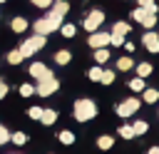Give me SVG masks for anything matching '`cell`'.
Instances as JSON below:
<instances>
[{"instance_id":"obj_1","label":"cell","mask_w":159,"mask_h":154,"mask_svg":"<svg viewBox=\"0 0 159 154\" xmlns=\"http://www.w3.org/2000/svg\"><path fill=\"white\" fill-rule=\"evenodd\" d=\"M75 119L77 122H89V119H94L97 117V104L92 102V99H87V97H82V99H77L75 102Z\"/></svg>"},{"instance_id":"obj_2","label":"cell","mask_w":159,"mask_h":154,"mask_svg":"<svg viewBox=\"0 0 159 154\" xmlns=\"http://www.w3.org/2000/svg\"><path fill=\"white\" fill-rule=\"evenodd\" d=\"M45 42H47V35H37V32H35L30 40H25V42L20 45V52H22V57L27 60V57H30V55H35L37 50H42V47H45Z\"/></svg>"},{"instance_id":"obj_3","label":"cell","mask_w":159,"mask_h":154,"mask_svg":"<svg viewBox=\"0 0 159 154\" xmlns=\"http://www.w3.org/2000/svg\"><path fill=\"white\" fill-rule=\"evenodd\" d=\"M57 89H60V82L55 79V75H47V77L37 79V87H35V92H37L40 97H50V94L57 92Z\"/></svg>"},{"instance_id":"obj_4","label":"cell","mask_w":159,"mask_h":154,"mask_svg":"<svg viewBox=\"0 0 159 154\" xmlns=\"http://www.w3.org/2000/svg\"><path fill=\"white\" fill-rule=\"evenodd\" d=\"M139 104H142V99L129 97V99H124V102H119V104H117V114H119V117H132V114L139 109Z\"/></svg>"},{"instance_id":"obj_5","label":"cell","mask_w":159,"mask_h":154,"mask_svg":"<svg viewBox=\"0 0 159 154\" xmlns=\"http://www.w3.org/2000/svg\"><path fill=\"white\" fill-rule=\"evenodd\" d=\"M102 20H104V12H102V10H92V12L82 20V27H84L87 32H94V30L102 25Z\"/></svg>"},{"instance_id":"obj_6","label":"cell","mask_w":159,"mask_h":154,"mask_svg":"<svg viewBox=\"0 0 159 154\" xmlns=\"http://www.w3.org/2000/svg\"><path fill=\"white\" fill-rule=\"evenodd\" d=\"M87 42H89L92 50L107 47V45H109V32H97V30H94V32H89V40H87Z\"/></svg>"},{"instance_id":"obj_7","label":"cell","mask_w":159,"mask_h":154,"mask_svg":"<svg viewBox=\"0 0 159 154\" xmlns=\"http://www.w3.org/2000/svg\"><path fill=\"white\" fill-rule=\"evenodd\" d=\"M142 40H144V47H147L149 52H159V35H157L154 30H147Z\"/></svg>"},{"instance_id":"obj_8","label":"cell","mask_w":159,"mask_h":154,"mask_svg":"<svg viewBox=\"0 0 159 154\" xmlns=\"http://www.w3.org/2000/svg\"><path fill=\"white\" fill-rule=\"evenodd\" d=\"M45 22H47L50 32H55V30H60V25H62V15H57L55 10H50V12L45 15Z\"/></svg>"},{"instance_id":"obj_9","label":"cell","mask_w":159,"mask_h":154,"mask_svg":"<svg viewBox=\"0 0 159 154\" xmlns=\"http://www.w3.org/2000/svg\"><path fill=\"white\" fill-rule=\"evenodd\" d=\"M47 75H52L42 62H32L30 65V77H35V79H42V77H47Z\"/></svg>"},{"instance_id":"obj_10","label":"cell","mask_w":159,"mask_h":154,"mask_svg":"<svg viewBox=\"0 0 159 154\" xmlns=\"http://www.w3.org/2000/svg\"><path fill=\"white\" fill-rule=\"evenodd\" d=\"M10 27H12V32H25L27 30V20L25 17H12V22H10Z\"/></svg>"},{"instance_id":"obj_11","label":"cell","mask_w":159,"mask_h":154,"mask_svg":"<svg viewBox=\"0 0 159 154\" xmlns=\"http://www.w3.org/2000/svg\"><path fill=\"white\" fill-rule=\"evenodd\" d=\"M52 10L57 12V15H67V10H70V5H67V0H52Z\"/></svg>"},{"instance_id":"obj_12","label":"cell","mask_w":159,"mask_h":154,"mask_svg":"<svg viewBox=\"0 0 159 154\" xmlns=\"http://www.w3.org/2000/svg\"><path fill=\"white\" fill-rule=\"evenodd\" d=\"M142 99L149 102V104L157 102V99H159V89H149V87H144V89H142Z\"/></svg>"},{"instance_id":"obj_13","label":"cell","mask_w":159,"mask_h":154,"mask_svg":"<svg viewBox=\"0 0 159 154\" xmlns=\"http://www.w3.org/2000/svg\"><path fill=\"white\" fill-rule=\"evenodd\" d=\"M40 122H42V124H55V122H57V112H55V109H42Z\"/></svg>"},{"instance_id":"obj_14","label":"cell","mask_w":159,"mask_h":154,"mask_svg":"<svg viewBox=\"0 0 159 154\" xmlns=\"http://www.w3.org/2000/svg\"><path fill=\"white\" fill-rule=\"evenodd\" d=\"M144 87H147V84H144V77H139V75H137L134 79H129V89H132V92H142Z\"/></svg>"},{"instance_id":"obj_15","label":"cell","mask_w":159,"mask_h":154,"mask_svg":"<svg viewBox=\"0 0 159 154\" xmlns=\"http://www.w3.org/2000/svg\"><path fill=\"white\" fill-rule=\"evenodd\" d=\"M94 60H97L99 65L107 62V60H109V50H107V47H97V50H94Z\"/></svg>"},{"instance_id":"obj_16","label":"cell","mask_w":159,"mask_h":154,"mask_svg":"<svg viewBox=\"0 0 159 154\" xmlns=\"http://www.w3.org/2000/svg\"><path fill=\"white\" fill-rule=\"evenodd\" d=\"M70 60H72V55H70L67 50H60V52L55 55V62H57V65H70Z\"/></svg>"},{"instance_id":"obj_17","label":"cell","mask_w":159,"mask_h":154,"mask_svg":"<svg viewBox=\"0 0 159 154\" xmlns=\"http://www.w3.org/2000/svg\"><path fill=\"white\" fill-rule=\"evenodd\" d=\"M132 67H134V60H129V57H119V60H117V70L127 72V70H132Z\"/></svg>"},{"instance_id":"obj_18","label":"cell","mask_w":159,"mask_h":154,"mask_svg":"<svg viewBox=\"0 0 159 154\" xmlns=\"http://www.w3.org/2000/svg\"><path fill=\"white\" fill-rule=\"evenodd\" d=\"M112 144H114V139H112L109 134H102V137L97 139V147H99V149H112Z\"/></svg>"},{"instance_id":"obj_19","label":"cell","mask_w":159,"mask_h":154,"mask_svg":"<svg viewBox=\"0 0 159 154\" xmlns=\"http://www.w3.org/2000/svg\"><path fill=\"white\" fill-rule=\"evenodd\" d=\"M22 60H25V57H22V52H20V50H12V52H7V62H10V65H20Z\"/></svg>"},{"instance_id":"obj_20","label":"cell","mask_w":159,"mask_h":154,"mask_svg":"<svg viewBox=\"0 0 159 154\" xmlns=\"http://www.w3.org/2000/svg\"><path fill=\"white\" fill-rule=\"evenodd\" d=\"M132 129H134V134H137V137H139V134H144V132H147V129H149V124H147V122H144V119H137V122H134V124H132Z\"/></svg>"},{"instance_id":"obj_21","label":"cell","mask_w":159,"mask_h":154,"mask_svg":"<svg viewBox=\"0 0 159 154\" xmlns=\"http://www.w3.org/2000/svg\"><path fill=\"white\" fill-rule=\"evenodd\" d=\"M129 25L127 22H114V27H112V32H117V35H129Z\"/></svg>"},{"instance_id":"obj_22","label":"cell","mask_w":159,"mask_h":154,"mask_svg":"<svg viewBox=\"0 0 159 154\" xmlns=\"http://www.w3.org/2000/svg\"><path fill=\"white\" fill-rule=\"evenodd\" d=\"M137 75H139V77L152 75V65H149V62H139V65H137Z\"/></svg>"},{"instance_id":"obj_23","label":"cell","mask_w":159,"mask_h":154,"mask_svg":"<svg viewBox=\"0 0 159 154\" xmlns=\"http://www.w3.org/2000/svg\"><path fill=\"white\" fill-rule=\"evenodd\" d=\"M102 72H104L102 67H89V72H87V77H89L92 82H99V79H102Z\"/></svg>"},{"instance_id":"obj_24","label":"cell","mask_w":159,"mask_h":154,"mask_svg":"<svg viewBox=\"0 0 159 154\" xmlns=\"http://www.w3.org/2000/svg\"><path fill=\"white\" fill-rule=\"evenodd\" d=\"M119 137H124V139H134L137 134H134V129H132L129 124H124V127H119Z\"/></svg>"},{"instance_id":"obj_25","label":"cell","mask_w":159,"mask_h":154,"mask_svg":"<svg viewBox=\"0 0 159 154\" xmlns=\"http://www.w3.org/2000/svg\"><path fill=\"white\" fill-rule=\"evenodd\" d=\"M10 142H12V144H17V147H22V144L27 142V137H25L22 132H15V134H10Z\"/></svg>"},{"instance_id":"obj_26","label":"cell","mask_w":159,"mask_h":154,"mask_svg":"<svg viewBox=\"0 0 159 154\" xmlns=\"http://www.w3.org/2000/svg\"><path fill=\"white\" fill-rule=\"evenodd\" d=\"M147 15H149V12H147V7H142V5H139V7H137V10H134V12H132V17H134V20H137V22H142V20H144V17H147Z\"/></svg>"},{"instance_id":"obj_27","label":"cell","mask_w":159,"mask_h":154,"mask_svg":"<svg viewBox=\"0 0 159 154\" xmlns=\"http://www.w3.org/2000/svg\"><path fill=\"white\" fill-rule=\"evenodd\" d=\"M60 30H62V35H65V37H72V35L77 32V27H75L72 22H67V25H60Z\"/></svg>"},{"instance_id":"obj_28","label":"cell","mask_w":159,"mask_h":154,"mask_svg":"<svg viewBox=\"0 0 159 154\" xmlns=\"http://www.w3.org/2000/svg\"><path fill=\"white\" fill-rule=\"evenodd\" d=\"M109 45H114V47H122V45H124V35H117V32H112V35H109Z\"/></svg>"},{"instance_id":"obj_29","label":"cell","mask_w":159,"mask_h":154,"mask_svg":"<svg viewBox=\"0 0 159 154\" xmlns=\"http://www.w3.org/2000/svg\"><path fill=\"white\" fill-rule=\"evenodd\" d=\"M60 142H62V144H72V142H75V134H72L70 129H65V132H60Z\"/></svg>"},{"instance_id":"obj_30","label":"cell","mask_w":159,"mask_h":154,"mask_svg":"<svg viewBox=\"0 0 159 154\" xmlns=\"http://www.w3.org/2000/svg\"><path fill=\"white\" fill-rule=\"evenodd\" d=\"M142 25H144V27H147V30H152V27H154V25H157V15H152V12H149V15H147V17H144V20H142Z\"/></svg>"},{"instance_id":"obj_31","label":"cell","mask_w":159,"mask_h":154,"mask_svg":"<svg viewBox=\"0 0 159 154\" xmlns=\"http://www.w3.org/2000/svg\"><path fill=\"white\" fill-rule=\"evenodd\" d=\"M99 82H102V84H112V82H114V72H112V70H104Z\"/></svg>"},{"instance_id":"obj_32","label":"cell","mask_w":159,"mask_h":154,"mask_svg":"<svg viewBox=\"0 0 159 154\" xmlns=\"http://www.w3.org/2000/svg\"><path fill=\"white\" fill-rule=\"evenodd\" d=\"M20 94H22V97H30V94H35V87H32V84H22V87H20Z\"/></svg>"},{"instance_id":"obj_33","label":"cell","mask_w":159,"mask_h":154,"mask_svg":"<svg viewBox=\"0 0 159 154\" xmlns=\"http://www.w3.org/2000/svg\"><path fill=\"white\" fill-rule=\"evenodd\" d=\"M27 114H30L32 119H40V117H42V109H40V107H30V109H27Z\"/></svg>"},{"instance_id":"obj_34","label":"cell","mask_w":159,"mask_h":154,"mask_svg":"<svg viewBox=\"0 0 159 154\" xmlns=\"http://www.w3.org/2000/svg\"><path fill=\"white\" fill-rule=\"evenodd\" d=\"M5 142H10V132H7L5 127H0V147H2Z\"/></svg>"},{"instance_id":"obj_35","label":"cell","mask_w":159,"mask_h":154,"mask_svg":"<svg viewBox=\"0 0 159 154\" xmlns=\"http://www.w3.org/2000/svg\"><path fill=\"white\" fill-rule=\"evenodd\" d=\"M32 5H37V7H50L52 0H32Z\"/></svg>"},{"instance_id":"obj_36","label":"cell","mask_w":159,"mask_h":154,"mask_svg":"<svg viewBox=\"0 0 159 154\" xmlns=\"http://www.w3.org/2000/svg\"><path fill=\"white\" fill-rule=\"evenodd\" d=\"M7 89H10V87H7L5 82H0V99H5V97H7Z\"/></svg>"},{"instance_id":"obj_37","label":"cell","mask_w":159,"mask_h":154,"mask_svg":"<svg viewBox=\"0 0 159 154\" xmlns=\"http://www.w3.org/2000/svg\"><path fill=\"white\" fill-rule=\"evenodd\" d=\"M122 47H124V50H127V52H134V42H124V45H122Z\"/></svg>"},{"instance_id":"obj_38","label":"cell","mask_w":159,"mask_h":154,"mask_svg":"<svg viewBox=\"0 0 159 154\" xmlns=\"http://www.w3.org/2000/svg\"><path fill=\"white\" fill-rule=\"evenodd\" d=\"M152 2H154V0H139V5H142V7H149Z\"/></svg>"},{"instance_id":"obj_39","label":"cell","mask_w":159,"mask_h":154,"mask_svg":"<svg viewBox=\"0 0 159 154\" xmlns=\"http://www.w3.org/2000/svg\"><path fill=\"white\" fill-rule=\"evenodd\" d=\"M147 154H159V147H152V149H149Z\"/></svg>"},{"instance_id":"obj_40","label":"cell","mask_w":159,"mask_h":154,"mask_svg":"<svg viewBox=\"0 0 159 154\" xmlns=\"http://www.w3.org/2000/svg\"><path fill=\"white\" fill-rule=\"evenodd\" d=\"M0 2H5V0H0Z\"/></svg>"},{"instance_id":"obj_41","label":"cell","mask_w":159,"mask_h":154,"mask_svg":"<svg viewBox=\"0 0 159 154\" xmlns=\"http://www.w3.org/2000/svg\"><path fill=\"white\" fill-rule=\"evenodd\" d=\"M0 82H2V79H0Z\"/></svg>"}]
</instances>
